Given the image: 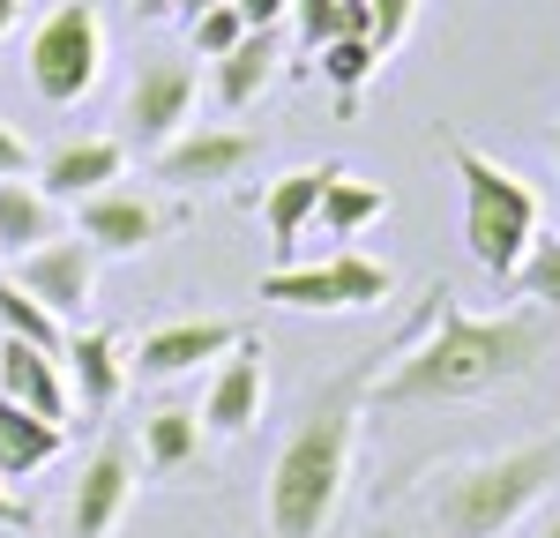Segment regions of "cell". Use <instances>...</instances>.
<instances>
[{
  "label": "cell",
  "mask_w": 560,
  "mask_h": 538,
  "mask_svg": "<svg viewBox=\"0 0 560 538\" xmlns=\"http://www.w3.org/2000/svg\"><path fill=\"white\" fill-rule=\"evenodd\" d=\"M0 531H31V501H15L8 487H0Z\"/></svg>",
  "instance_id": "1f68e13d"
},
{
  "label": "cell",
  "mask_w": 560,
  "mask_h": 538,
  "mask_svg": "<svg viewBox=\"0 0 560 538\" xmlns=\"http://www.w3.org/2000/svg\"><path fill=\"white\" fill-rule=\"evenodd\" d=\"M261 165V134L255 128H179L158 157H150V173L179 187V195H195V187H232V179H247Z\"/></svg>",
  "instance_id": "52a82bcc"
},
{
  "label": "cell",
  "mask_w": 560,
  "mask_h": 538,
  "mask_svg": "<svg viewBox=\"0 0 560 538\" xmlns=\"http://www.w3.org/2000/svg\"><path fill=\"white\" fill-rule=\"evenodd\" d=\"M187 113H195V60L150 52V60L135 68V83H128V142L158 157V150L187 128Z\"/></svg>",
  "instance_id": "ba28073f"
},
{
  "label": "cell",
  "mask_w": 560,
  "mask_h": 538,
  "mask_svg": "<svg viewBox=\"0 0 560 538\" xmlns=\"http://www.w3.org/2000/svg\"><path fill=\"white\" fill-rule=\"evenodd\" d=\"M538 538H560V516H553V524H546V531H538Z\"/></svg>",
  "instance_id": "8d00e7d4"
},
{
  "label": "cell",
  "mask_w": 560,
  "mask_h": 538,
  "mask_svg": "<svg viewBox=\"0 0 560 538\" xmlns=\"http://www.w3.org/2000/svg\"><path fill=\"white\" fill-rule=\"evenodd\" d=\"M60 366H68V397L83 404V411H113L120 404V389H128V337L120 329H75L68 337V352H60Z\"/></svg>",
  "instance_id": "2e32d148"
},
{
  "label": "cell",
  "mask_w": 560,
  "mask_h": 538,
  "mask_svg": "<svg viewBox=\"0 0 560 538\" xmlns=\"http://www.w3.org/2000/svg\"><path fill=\"white\" fill-rule=\"evenodd\" d=\"M232 8H240V23H247V31H277V23L292 15V0H232Z\"/></svg>",
  "instance_id": "f546056e"
},
{
  "label": "cell",
  "mask_w": 560,
  "mask_h": 538,
  "mask_svg": "<svg viewBox=\"0 0 560 538\" xmlns=\"http://www.w3.org/2000/svg\"><path fill=\"white\" fill-rule=\"evenodd\" d=\"M448 165L464 179V247H471V262L493 284H509L516 262L530 255V239L546 232L538 224V187L523 173H509L501 157H486L478 142H464V134H448Z\"/></svg>",
  "instance_id": "277c9868"
},
{
  "label": "cell",
  "mask_w": 560,
  "mask_h": 538,
  "mask_svg": "<svg viewBox=\"0 0 560 538\" xmlns=\"http://www.w3.org/2000/svg\"><path fill=\"white\" fill-rule=\"evenodd\" d=\"M128 8H135V15H142V23H165V15H173L179 0H128Z\"/></svg>",
  "instance_id": "d6a6232c"
},
{
  "label": "cell",
  "mask_w": 560,
  "mask_h": 538,
  "mask_svg": "<svg viewBox=\"0 0 560 538\" xmlns=\"http://www.w3.org/2000/svg\"><path fill=\"white\" fill-rule=\"evenodd\" d=\"M0 337H23V344H38V352H68V321L31 300L15 277H0Z\"/></svg>",
  "instance_id": "603a6c76"
},
{
  "label": "cell",
  "mask_w": 560,
  "mask_h": 538,
  "mask_svg": "<svg viewBox=\"0 0 560 538\" xmlns=\"http://www.w3.org/2000/svg\"><path fill=\"white\" fill-rule=\"evenodd\" d=\"M546 142H553V165H560V120H553V134H546Z\"/></svg>",
  "instance_id": "d590c367"
},
{
  "label": "cell",
  "mask_w": 560,
  "mask_h": 538,
  "mask_svg": "<svg viewBox=\"0 0 560 538\" xmlns=\"http://www.w3.org/2000/svg\"><path fill=\"white\" fill-rule=\"evenodd\" d=\"M411 15H419V0H374V52L382 60L411 38Z\"/></svg>",
  "instance_id": "83f0119b"
},
{
  "label": "cell",
  "mask_w": 560,
  "mask_h": 538,
  "mask_svg": "<svg viewBox=\"0 0 560 538\" xmlns=\"http://www.w3.org/2000/svg\"><path fill=\"white\" fill-rule=\"evenodd\" d=\"M553 352V314L546 307H509V314H471L448 284H427L419 329L396 337L388 366L366 389V411H433L464 404L486 389H509L538 374Z\"/></svg>",
  "instance_id": "6da1fadb"
},
{
  "label": "cell",
  "mask_w": 560,
  "mask_h": 538,
  "mask_svg": "<svg viewBox=\"0 0 560 538\" xmlns=\"http://www.w3.org/2000/svg\"><path fill=\"white\" fill-rule=\"evenodd\" d=\"M314 68H322V83L351 105L366 75H382V52H374V38H329L322 52H314Z\"/></svg>",
  "instance_id": "cb8c5ba5"
},
{
  "label": "cell",
  "mask_w": 560,
  "mask_h": 538,
  "mask_svg": "<svg viewBox=\"0 0 560 538\" xmlns=\"http://www.w3.org/2000/svg\"><path fill=\"white\" fill-rule=\"evenodd\" d=\"M128 493H135V448L97 442L75 493H68V538H113V524L128 516Z\"/></svg>",
  "instance_id": "4fadbf2b"
},
{
  "label": "cell",
  "mask_w": 560,
  "mask_h": 538,
  "mask_svg": "<svg viewBox=\"0 0 560 538\" xmlns=\"http://www.w3.org/2000/svg\"><path fill=\"white\" fill-rule=\"evenodd\" d=\"M261 404H269V366H261V337L247 329L232 352L217 359V374H210V389H202V426L210 434H247L261 419Z\"/></svg>",
  "instance_id": "7c38bea8"
},
{
  "label": "cell",
  "mask_w": 560,
  "mask_h": 538,
  "mask_svg": "<svg viewBox=\"0 0 560 538\" xmlns=\"http://www.w3.org/2000/svg\"><path fill=\"white\" fill-rule=\"evenodd\" d=\"M179 210H165L158 195H135V187H97L75 202V232H83L97 255H142L173 232Z\"/></svg>",
  "instance_id": "30bf717a"
},
{
  "label": "cell",
  "mask_w": 560,
  "mask_h": 538,
  "mask_svg": "<svg viewBox=\"0 0 560 538\" xmlns=\"http://www.w3.org/2000/svg\"><path fill=\"white\" fill-rule=\"evenodd\" d=\"M210 83H217V105L224 113H247L261 90L277 83V38L269 31H247L224 60H210Z\"/></svg>",
  "instance_id": "44dd1931"
},
{
  "label": "cell",
  "mask_w": 560,
  "mask_h": 538,
  "mask_svg": "<svg viewBox=\"0 0 560 538\" xmlns=\"http://www.w3.org/2000/svg\"><path fill=\"white\" fill-rule=\"evenodd\" d=\"M60 232V202L45 195L38 179H0V262L31 255Z\"/></svg>",
  "instance_id": "ffe728a7"
},
{
  "label": "cell",
  "mask_w": 560,
  "mask_h": 538,
  "mask_svg": "<svg viewBox=\"0 0 560 538\" xmlns=\"http://www.w3.org/2000/svg\"><path fill=\"white\" fill-rule=\"evenodd\" d=\"M0 179H31V142L0 120Z\"/></svg>",
  "instance_id": "f1b7e54d"
},
{
  "label": "cell",
  "mask_w": 560,
  "mask_h": 538,
  "mask_svg": "<svg viewBox=\"0 0 560 538\" xmlns=\"http://www.w3.org/2000/svg\"><path fill=\"white\" fill-rule=\"evenodd\" d=\"M314 218L329 224V239H359L366 224L388 218V187L359 179L351 165H329V187H322V210H314Z\"/></svg>",
  "instance_id": "7402d4cb"
},
{
  "label": "cell",
  "mask_w": 560,
  "mask_h": 538,
  "mask_svg": "<svg viewBox=\"0 0 560 538\" xmlns=\"http://www.w3.org/2000/svg\"><path fill=\"white\" fill-rule=\"evenodd\" d=\"M337 38H374V0H337Z\"/></svg>",
  "instance_id": "4dcf8cb0"
},
{
  "label": "cell",
  "mask_w": 560,
  "mask_h": 538,
  "mask_svg": "<svg viewBox=\"0 0 560 538\" xmlns=\"http://www.w3.org/2000/svg\"><path fill=\"white\" fill-rule=\"evenodd\" d=\"M97 262H105V255L90 247L83 232H52L45 247L15 255V262H8V277H15L31 300H45L60 321H75V314L90 307V292H97Z\"/></svg>",
  "instance_id": "9c48e42d"
},
{
  "label": "cell",
  "mask_w": 560,
  "mask_h": 538,
  "mask_svg": "<svg viewBox=\"0 0 560 538\" xmlns=\"http://www.w3.org/2000/svg\"><path fill=\"white\" fill-rule=\"evenodd\" d=\"M388 292H396V269L359 255V247H337L329 262H277L261 277V300L292 314H359L382 307Z\"/></svg>",
  "instance_id": "8992f818"
},
{
  "label": "cell",
  "mask_w": 560,
  "mask_h": 538,
  "mask_svg": "<svg viewBox=\"0 0 560 538\" xmlns=\"http://www.w3.org/2000/svg\"><path fill=\"white\" fill-rule=\"evenodd\" d=\"M509 284H516L530 307L560 314V232H538V239H530V255L516 262V277H509Z\"/></svg>",
  "instance_id": "d4e9b609"
},
{
  "label": "cell",
  "mask_w": 560,
  "mask_h": 538,
  "mask_svg": "<svg viewBox=\"0 0 560 538\" xmlns=\"http://www.w3.org/2000/svg\"><path fill=\"white\" fill-rule=\"evenodd\" d=\"M240 337H247V321H224V314L165 321V329H150V337L128 352V374L135 382H179V374H195L202 359H224Z\"/></svg>",
  "instance_id": "8fae6325"
},
{
  "label": "cell",
  "mask_w": 560,
  "mask_h": 538,
  "mask_svg": "<svg viewBox=\"0 0 560 538\" xmlns=\"http://www.w3.org/2000/svg\"><path fill=\"white\" fill-rule=\"evenodd\" d=\"M120 173H128V142L120 134H75V142H60V150L38 157V187L52 202H83L97 187H113Z\"/></svg>",
  "instance_id": "5bb4252c"
},
{
  "label": "cell",
  "mask_w": 560,
  "mask_h": 538,
  "mask_svg": "<svg viewBox=\"0 0 560 538\" xmlns=\"http://www.w3.org/2000/svg\"><path fill=\"white\" fill-rule=\"evenodd\" d=\"M240 38H247V23H240V8H232V0H224V8H202V15L187 23V45H195L202 60H224Z\"/></svg>",
  "instance_id": "484cf974"
},
{
  "label": "cell",
  "mask_w": 560,
  "mask_h": 538,
  "mask_svg": "<svg viewBox=\"0 0 560 538\" xmlns=\"http://www.w3.org/2000/svg\"><path fill=\"white\" fill-rule=\"evenodd\" d=\"M202 8H224V0H179L173 15H179V23H195V15H202Z\"/></svg>",
  "instance_id": "e575fe53"
},
{
  "label": "cell",
  "mask_w": 560,
  "mask_h": 538,
  "mask_svg": "<svg viewBox=\"0 0 560 538\" xmlns=\"http://www.w3.org/2000/svg\"><path fill=\"white\" fill-rule=\"evenodd\" d=\"M0 397L38 411V419H52V426H68V411H75L60 352H38V344H23V337H0Z\"/></svg>",
  "instance_id": "9a60e30c"
},
{
  "label": "cell",
  "mask_w": 560,
  "mask_h": 538,
  "mask_svg": "<svg viewBox=\"0 0 560 538\" xmlns=\"http://www.w3.org/2000/svg\"><path fill=\"white\" fill-rule=\"evenodd\" d=\"M322 187H329V165H292V173H277L261 187V224H269L277 262H292L300 232L314 224V210H322Z\"/></svg>",
  "instance_id": "e0dca14e"
},
{
  "label": "cell",
  "mask_w": 560,
  "mask_h": 538,
  "mask_svg": "<svg viewBox=\"0 0 560 538\" xmlns=\"http://www.w3.org/2000/svg\"><path fill=\"white\" fill-rule=\"evenodd\" d=\"M202 442H210V426H202V411H187V404H165V411L142 419V464H150L158 479H187V471L202 464Z\"/></svg>",
  "instance_id": "d6986e66"
},
{
  "label": "cell",
  "mask_w": 560,
  "mask_h": 538,
  "mask_svg": "<svg viewBox=\"0 0 560 538\" xmlns=\"http://www.w3.org/2000/svg\"><path fill=\"white\" fill-rule=\"evenodd\" d=\"M15 23H23V0H0V38H8Z\"/></svg>",
  "instance_id": "836d02e7"
},
{
  "label": "cell",
  "mask_w": 560,
  "mask_h": 538,
  "mask_svg": "<svg viewBox=\"0 0 560 538\" xmlns=\"http://www.w3.org/2000/svg\"><path fill=\"white\" fill-rule=\"evenodd\" d=\"M553 487H560V434H546V442H523V448H501V456H471V464L433 471L427 516L448 538H509Z\"/></svg>",
  "instance_id": "3957f363"
},
{
  "label": "cell",
  "mask_w": 560,
  "mask_h": 538,
  "mask_svg": "<svg viewBox=\"0 0 560 538\" xmlns=\"http://www.w3.org/2000/svg\"><path fill=\"white\" fill-rule=\"evenodd\" d=\"M23 68H31V90L45 105H83L90 90L105 83V15H97V0H60L31 31Z\"/></svg>",
  "instance_id": "5b68a950"
},
{
  "label": "cell",
  "mask_w": 560,
  "mask_h": 538,
  "mask_svg": "<svg viewBox=\"0 0 560 538\" xmlns=\"http://www.w3.org/2000/svg\"><path fill=\"white\" fill-rule=\"evenodd\" d=\"M60 448H68V426H52V419H38V411L0 397V487L8 479H38Z\"/></svg>",
  "instance_id": "ac0fdd59"
},
{
  "label": "cell",
  "mask_w": 560,
  "mask_h": 538,
  "mask_svg": "<svg viewBox=\"0 0 560 538\" xmlns=\"http://www.w3.org/2000/svg\"><path fill=\"white\" fill-rule=\"evenodd\" d=\"M292 31H300V52L314 60L322 45L337 38V0H292Z\"/></svg>",
  "instance_id": "4316f807"
},
{
  "label": "cell",
  "mask_w": 560,
  "mask_h": 538,
  "mask_svg": "<svg viewBox=\"0 0 560 538\" xmlns=\"http://www.w3.org/2000/svg\"><path fill=\"white\" fill-rule=\"evenodd\" d=\"M382 366L388 352H366L359 366H345L337 382H322L300 404L292 434L269 464V493H261L269 538H329L345 479H351V448H359V419H366V389H374Z\"/></svg>",
  "instance_id": "7a4b0ae2"
}]
</instances>
